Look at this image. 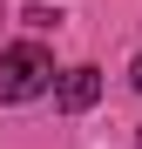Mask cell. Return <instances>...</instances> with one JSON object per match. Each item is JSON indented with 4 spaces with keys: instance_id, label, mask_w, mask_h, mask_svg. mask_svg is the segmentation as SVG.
Instances as JSON below:
<instances>
[{
    "instance_id": "1",
    "label": "cell",
    "mask_w": 142,
    "mask_h": 149,
    "mask_svg": "<svg viewBox=\"0 0 142 149\" xmlns=\"http://www.w3.org/2000/svg\"><path fill=\"white\" fill-rule=\"evenodd\" d=\"M47 81H54V54H47V47L20 41V47L0 54V102H34Z\"/></svg>"
},
{
    "instance_id": "2",
    "label": "cell",
    "mask_w": 142,
    "mask_h": 149,
    "mask_svg": "<svg viewBox=\"0 0 142 149\" xmlns=\"http://www.w3.org/2000/svg\"><path fill=\"white\" fill-rule=\"evenodd\" d=\"M54 102H61L68 115L95 109V102H102V74H95V68H68V74H61V88H54Z\"/></svg>"
},
{
    "instance_id": "3",
    "label": "cell",
    "mask_w": 142,
    "mask_h": 149,
    "mask_svg": "<svg viewBox=\"0 0 142 149\" xmlns=\"http://www.w3.org/2000/svg\"><path fill=\"white\" fill-rule=\"evenodd\" d=\"M129 81H135V88H142V54H135V68H129Z\"/></svg>"
},
{
    "instance_id": "4",
    "label": "cell",
    "mask_w": 142,
    "mask_h": 149,
    "mask_svg": "<svg viewBox=\"0 0 142 149\" xmlns=\"http://www.w3.org/2000/svg\"><path fill=\"white\" fill-rule=\"evenodd\" d=\"M135 149H142V129H135Z\"/></svg>"
}]
</instances>
